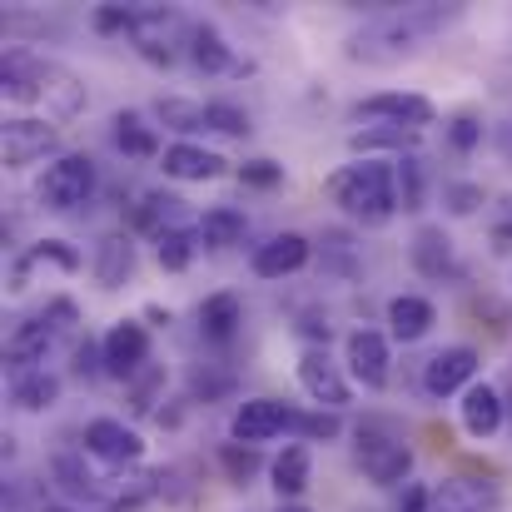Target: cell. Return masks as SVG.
<instances>
[{
	"mask_svg": "<svg viewBox=\"0 0 512 512\" xmlns=\"http://www.w3.org/2000/svg\"><path fill=\"white\" fill-rule=\"evenodd\" d=\"M294 433L309 438V443H334L343 433V423H339V413H329V408H319V413H294Z\"/></svg>",
	"mask_w": 512,
	"mask_h": 512,
	"instance_id": "36",
	"label": "cell"
},
{
	"mask_svg": "<svg viewBox=\"0 0 512 512\" xmlns=\"http://www.w3.org/2000/svg\"><path fill=\"white\" fill-rule=\"evenodd\" d=\"M503 493L493 483H473V478H448L433 493V512H498Z\"/></svg>",
	"mask_w": 512,
	"mask_h": 512,
	"instance_id": "21",
	"label": "cell"
},
{
	"mask_svg": "<svg viewBox=\"0 0 512 512\" xmlns=\"http://www.w3.org/2000/svg\"><path fill=\"white\" fill-rule=\"evenodd\" d=\"M155 120L165 130H179V135H194V130H209V105L199 100H184V95H165L155 105Z\"/></svg>",
	"mask_w": 512,
	"mask_h": 512,
	"instance_id": "33",
	"label": "cell"
},
{
	"mask_svg": "<svg viewBox=\"0 0 512 512\" xmlns=\"http://www.w3.org/2000/svg\"><path fill=\"white\" fill-rule=\"evenodd\" d=\"M160 170L170 174V179H184V184H204V179H219V174H224V160H219L214 150H204V145L179 140V145H165Z\"/></svg>",
	"mask_w": 512,
	"mask_h": 512,
	"instance_id": "19",
	"label": "cell"
},
{
	"mask_svg": "<svg viewBox=\"0 0 512 512\" xmlns=\"http://www.w3.org/2000/svg\"><path fill=\"white\" fill-rule=\"evenodd\" d=\"M299 383H304V393H309L319 408H329V413L348 408V378L339 373V363L329 358V348H309V353L299 358Z\"/></svg>",
	"mask_w": 512,
	"mask_h": 512,
	"instance_id": "14",
	"label": "cell"
},
{
	"mask_svg": "<svg viewBox=\"0 0 512 512\" xmlns=\"http://www.w3.org/2000/svg\"><path fill=\"white\" fill-rule=\"evenodd\" d=\"M343 358H348V373L363 383V388H383L388 383V339L378 329H353L343 343Z\"/></svg>",
	"mask_w": 512,
	"mask_h": 512,
	"instance_id": "15",
	"label": "cell"
},
{
	"mask_svg": "<svg viewBox=\"0 0 512 512\" xmlns=\"http://www.w3.org/2000/svg\"><path fill=\"white\" fill-rule=\"evenodd\" d=\"M398 512H433V488L408 483V488H403V498H398Z\"/></svg>",
	"mask_w": 512,
	"mask_h": 512,
	"instance_id": "42",
	"label": "cell"
},
{
	"mask_svg": "<svg viewBox=\"0 0 512 512\" xmlns=\"http://www.w3.org/2000/svg\"><path fill=\"white\" fill-rule=\"evenodd\" d=\"M488 244H493V254H503V259H508L512 254V219H498V224H493Z\"/></svg>",
	"mask_w": 512,
	"mask_h": 512,
	"instance_id": "43",
	"label": "cell"
},
{
	"mask_svg": "<svg viewBox=\"0 0 512 512\" xmlns=\"http://www.w3.org/2000/svg\"><path fill=\"white\" fill-rule=\"evenodd\" d=\"M244 229H249V219H244L239 209H229V204H219V209H204V214H199V224H194V234H199V249H209V254H224V249L244 244Z\"/></svg>",
	"mask_w": 512,
	"mask_h": 512,
	"instance_id": "24",
	"label": "cell"
},
{
	"mask_svg": "<svg viewBox=\"0 0 512 512\" xmlns=\"http://www.w3.org/2000/svg\"><path fill=\"white\" fill-rule=\"evenodd\" d=\"M10 403H15L20 413H45V408L60 403V378L45 373V368H35V373H25V378H10Z\"/></svg>",
	"mask_w": 512,
	"mask_h": 512,
	"instance_id": "30",
	"label": "cell"
},
{
	"mask_svg": "<svg viewBox=\"0 0 512 512\" xmlns=\"http://www.w3.org/2000/svg\"><path fill=\"white\" fill-rule=\"evenodd\" d=\"M75 304L70 299H55L50 309H40L35 319H25V324H15L10 329V339H5V368H10V378H25V373H35V363L50 353V343L60 339L65 329H75Z\"/></svg>",
	"mask_w": 512,
	"mask_h": 512,
	"instance_id": "4",
	"label": "cell"
},
{
	"mask_svg": "<svg viewBox=\"0 0 512 512\" xmlns=\"http://www.w3.org/2000/svg\"><path fill=\"white\" fill-rule=\"evenodd\" d=\"M279 512H309V508H299V503H284V508H279Z\"/></svg>",
	"mask_w": 512,
	"mask_h": 512,
	"instance_id": "45",
	"label": "cell"
},
{
	"mask_svg": "<svg viewBox=\"0 0 512 512\" xmlns=\"http://www.w3.org/2000/svg\"><path fill=\"white\" fill-rule=\"evenodd\" d=\"M239 324H244V309H239L234 294H209V299L199 304V334H204V339L229 343L239 334Z\"/></svg>",
	"mask_w": 512,
	"mask_h": 512,
	"instance_id": "28",
	"label": "cell"
},
{
	"mask_svg": "<svg viewBox=\"0 0 512 512\" xmlns=\"http://www.w3.org/2000/svg\"><path fill=\"white\" fill-rule=\"evenodd\" d=\"M433 324H438V309H433L423 294H398V299H388V334L398 343H418Z\"/></svg>",
	"mask_w": 512,
	"mask_h": 512,
	"instance_id": "23",
	"label": "cell"
},
{
	"mask_svg": "<svg viewBox=\"0 0 512 512\" xmlns=\"http://www.w3.org/2000/svg\"><path fill=\"white\" fill-rule=\"evenodd\" d=\"M85 453L110 468H130L145 458V438L120 418H95V423H85Z\"/></svg>",
	"mask_w": 512,
	"mask_h": 512,
	"instance_id": "12",
	"label": "cell"
},
{
	"mask_svg": "<svg viewBox=\"0 0 512 512\" xmlns=\"http://www.w3.org/2000/svg\"><path fill=\"white\" fill-rule=\"evenodd\" d=\"M358 468L368 483L378 488H408V473H413V448L403 443L398 428H388L383 418L373 423H358Z\"/></svg>",
	"mask_w": 512,
	"mask_h": 512,
	"instance_id": "5",
	"label": "cell"
},
{
	"mask_svg": "<svg viewBox=\"0 0 512 512\" xmlns=\"http://www.w3.org/2000/svg\"><path fill=\"white\" fill-rule=\"evenodd\" d=\"M448 20H458V5H398V10H383L373 25H363L358 35H348L343 55L358 60V65H398L408 60L433 30H443Z\"/></svg>",
	"mask_w": 512,
	"mask_h": 512,
	"instance_id": "1",
	"label": "cell"
},
{
	"mask_svg": "<svg viewBox=\"0 0 512 512\" xmlns=\"http://www.w3.org/2000/svg\"><path fill=\"white\" fill-rule=\"evenodd\" d=\"M408 254H413V269L423 279H453L458 274V254H453V239L443 234V224H423L413 234Z\"/></svg>",
	"mask_w": 512,
	"mask_h": 512,
	"instance_id": "17",
	"label": "cell"
},
{
	"mask_svg": "<svg viewBox=\"0 0 512 512\" xmlns=\"http://www.w3.org/2000/svg\"><path fill=\"white\" fill-rule=\"evenodd\" d=\"M458 418H463V433L493 438V433L503 428V418H508V398H503L498 388H488V383H473V388L463 393V403H458Z\"/></svg>",
	"mask_w": 512,
	"mask_h": 512,
	"instance_id": "18",
	"label": "cell"
},
{
	"mask_svg": "<svg viewBox=\"0 0 512 512\" xmlns=\"http://www.w3.org/2000/svg\"><path fill=\"white\" fill-rule=\"evenodd\" d=\"M194 254H199V234H189V229H174V224L155 234V259H160V269L184 274V269L194 264Z\"/></svg>",
	"mask_w": 512,
	"mask_h": 512,
	"instance_id": "34",
	"label": "cell"
},
{
	"mask_svg": "<svg viewBox=\"0 0 512 512\" xmlns=\"http://www.w3.org/2000/svg\"><path fill=\"white\" fill-rule=\"evenodd\" d=\"M75 373H80V378H85V383H90V378H100V373H105V348H100V343H80V348H75Z\"/></svg>",
	"mask_w": 512,
	"mask_h": 512,
	"instance_id": "41",
	"label": "cell"
},
{
	"mask_svg": "<svg viewBox=\"0 0 512 512\" xmlns=\"http://www.w3.org/2000/svg\"><path fill=\"white\" fill-rule=\"evenodd\" d=\"M40 204L55 214H75L80 204H90L95 194V160L90 155H60L50 170L40 174Z\"/></svg>",
	"mask_w": 512,
	"mask_h": 512,
	"instance_id": "6",
	"label": "cell"
},
{
	"mask_svg": "<svg viewBox=\"0 0 512 512\" xmlns=\"http://www.w3.org/2000/svg\"><path fill=\"white\" fill-rule=\"evenodd\" d=\"M219 463H224V473H229L234 488H249V478L259 473V448H249V443H224V448H219Z\"/></svg>",
	"mask_w": 512,
	"mask_h": 512,
	"instance_id": "35",
	"label": "cell"
},
{
	"mask_svg": "<svg viewBox=\"0 0 512 512\" xmlns=\"http://www.w3.org/2000/svg\"><path fill=\"white\" fill-rule=\"evenodd\" d=\"M353 120L358 125H403V130H423L438 120L433 100L428 95H413V90H383V95H368L353 105Z\"/></svg>",
	"mask_w": 512,
	"mask_h": 512,
	"instance_id": "7",
	"label": "cell"
},
{
	"mask_svg": "<svg viewBox=\"0 0 512 512\" xmlns=\"http://www.w3.org/2000/svg\"><path fill=\"white\" fill-rule=\"evenodd\" d=\"M209 130H219V135H229V140H244L254 125H249V115H244L239 105H229V100H209Z\"/></svg>",
	"mask_w": 512,
	"mask_h": 512,
	"instance_id": "37",
	"label": "cell"
},
{
	"mask_svg": "<svg viewBox=\"0 0 512 512\" xmlns=\"http://www.w3.org/2000/svg\"><path fill=\"white\" fill-rule=\"evenodd\" d=\"M115 145L130 155V160H160L165 150H160V135H155V125H145L135 110H120L115 120Z\"/></svg>",
	"mask_w": 512,
	"mask_h": 512,
	"instance_id": "29",
	"label": "cell"
},
{
	"mask_svg": "<svg viewBox=\"0 0 512 512\" xmlns=\"http://www.w3.org/2000/svg\"><path fill=\"white\" fill-rule=\"evenodd\" d=\"M45 264H55L60 274H75V269H80V254H75L65 239H45V244H35V249L15 264L10 289H25V284H30V274H35V269H45Z\"/></svg>",
	"mask_w": 512,
	"mask_h": 512,
	"instance_id": "26",
	"label": "cell"
},
{
	"mask_svg": "<svg viewBox=\"0 0 512 512\" xmlns=\"http://www.w3.org/2000/svg\"><path fill=\"white\" fill-rule=\"evenodd\" d=\"M55 150H60V130L45 125V120L15 115V120L0 125V160H5V170H25V165H35V160H45Z\"/></svg>",
	"mask_w": 512,
	"mask_h": 512,
	"instance_id": "8",
	"label": "cell"
},
{
	"mask_svg": "<svg viewBox=\"0 0 512 512\" xmlns=\"http://www.w3.org/2000/svg\"><path fill=\"white\" fill-rule=\"evenodd\" d=\"M100 348H105V373L130 383V378L150 363V329L135 324V319H120V324L100 339Z\"/></svg>",
	"mask_w": 512,
	"mask_h": 512,
	"instance_id": "13",
	"label": "cell"
},
{
	"mask_svg": "<svg viewBox=\"0 0 512 512\" xmlns=\"http://www.w3.org/2000/svg\"><path fill=\"white\" fill-rule=\"evenodd\" d=\"M418 135L423 130H403V125H363V130H353L348 135V150L353 155H373V150H413L418 145Z\"/></svg>",
	"mask_w": 512,
	"mask_h": 512,
	"instance_id": "32",
	"label": "cell"
},
{
	"mask_svg": "<svg viewBox=\"0 0 512 512\" xmlns=\"http://www.w3.org/2000/svg\"><path fill=\"white\" fill-rule=\"evenodd\" d=\"M0 80H5V95L10 100H40L60 120H70V115L85 110V85L70 70H60L55 60H40L30 50H10Z\"/></svg>",
	"mask_w": 512,
	"mask_h": 512,
	"instance_id": "2",
	"label": "cell"
},
{
	"mask_svg": "<svg viewBox=\"0 0 512 512\" xmlns=\"http://www.w3.org/2000/svg\"><path fill=\"white\" fill-rule=\"evenodd\" d=\"M309 254H314V244H309L304 234H274L269 244L254 249L249 269H254L259 279H284V274H299V269L309 264Z\"/></svg>",
	"mask_w": 512,
	"mask_h": 512,
	"instance_id": "16",
	"label": "cell"
},
{
	"mask_svg": "<svg viewBox=\"0 0 512 512\" xmlns=\"http://www.w3.org/2000/svg\"><path fill=\"white\" fill-rule=\"evenodd\" d=\"M189 60L204 70V75H229V70H244L239 60H234V50H229V40L214 30V25H194L189 30Z\"/></svg>",
	"mask_w": 512,
	"mask_h": 512,
	"instance_id": "25",
	"label": "cell"
},
{
	"mask_svg": "<svg viewBox=\"0 0 512 512\" xmlns=\"http://www.w3.org/2000/svg\"><path fill=\"white\" fill-rule=\"evenodd\" d=\"M478 368H483L478 348H468V343H458V348H438V353L423 363V388H428V398L468 393L473 378H478Z\"/></svg>",
	"mask_w": 512,
	"mask_h": 512,
	"instance_id": "10",
	"label": "cell"
},
{
	"mask_svg": "<svg viewBox=\"0 0 512 512\" xmlns=\"http://www.w3.org/2000/svg\"><path fill=\"white\" fill-rule=\"evenodd\" d=\"M50 478L60 483V493H65L70 503H105V498H110L105 478H95V473L85 468V458H75V453H55V458H50Z\"/></svg>",
	"mask_w": 512,
	"mask_h": 512,
	"instance_id": "20",
	"label": "cell"
},
{
	"mask_svg": "<svg viewBox=\"0 0 512 512\" xmlns=\"http://www.w3.org/2000/svg\"><path fill=\"white\" fill-rule=\"evenodd\" d=\"M284 428H294V408H284L279 398H249V403H239L234 418H229V443L259 448V443L279 438Z\"/></svg>",
	"mask_w": 512,
	"mask_h": 512,
	"instance_id": "11",
	"label": "cell"
},
{
	"mask_svg": "<svg viewBox=\"0 0 512 512\" xmlns=\"http://www.w3.org/2000/svg\"><path fill=\"white\" fill-rule=\"evenodd\" d=\"M329 199L339 204L348 219H358V224H368V229H383V224L398 214L393 165H383V160L343 165V170L329 179Z\"/></svg>",
	"mask_w": 512,
	"mask_h": 512,
	"instance_id": "3",
	"label": "cell"
},
{
	"mask_svg": "<svg viewBox=\"0 0 512 512\" xmlns=\"http://www.w3.org/2000/svg\"><path fill=\"white\" fill-rule=\"evenodd\" d=\"M239 179L254 184V189H274V184L284 179V170H279L274 160H249V165H239Z\"/></svg>",
	"mask_w": 512,
	"mask_h": 512,
	"instance_id": "40",
	"label": "cell"
},
{
	"mask_svg": "<svg viewBox=\"0 0 512 512\" xmlns=\"http://www.w3.org/2000/svg\"><path fill=\"white\" fill-rule=\"evenodd\" d=\"M189 30H194V25H184L179 10H135L130 40H135V50H140L145 60L174 65V45H179V40L189 45Z\"/></svg>",
	"mask_w": 512,
	"mask_h": 512,
	"instance_id": "9",
	"label": "cell"
},
{
	"mask_svg": "<svg viewBox=\"0 0 512 512\" xmlns=\"http://www.w3.org/2000/svg\"><path fill=\"white\" fill-rule=\"evenodd\" d=\"M40 512H70V508H40Z\"/></svg>",
	"mask_w": 512,
	"mask_h": 512,
	"instance_id": "46",
	"label": "cell"
},
{
	"mask_svg": "<svg viewBox=\"0 0 512 512\" xmlns=\"http://www.w3.org/2000/svg\"><path fill=\"white\" fill-rule=\"evenodd\" d=\"M95 279H100V289H125L135 279V239L130 234H105L95 244Z\"/></svg>",
	"mask_w": 512,
	"mask_h": 512,
	"instance_id": "22",
	"label": "cell"
},
{
	"mask_svg": "<svg viewBox=\"0 0 512 512\" xmlns=\"http://www.w3.org/2000/svg\"><path fill=\"white\" fill-rule=\"evenodd\" d=\"M309 473H314V458L304 443H289L274 463H269V478H274V493L279 498H299L309 488Z\"/></svg>",
	"mask_w": 512,
	"mask_h": 512,
	"instance_id": "27",
	"label": "cell"
},
{
	"mask_svg": "<svg viewBox=\"0 0 512 512\" xmlns=\"http://www.w3.org/2000/svg\"><path fill=\"white\" fill-rule=\"evenodd\" d=\"M478 140H483V120H478V115H458V120L448 125V145H453V150L468 155Z\"/></svg>",
	"mask_w": 512,
	"mask_h": 512,
	"instance_id": "39",
	"label": "cell"
},
{
	"mask_svg": "<svg viewBox=\"0 0 512 512\" xmlns=\"http://www.w3.org/2000/svg\"><path fill=\"white\" fill-rule=\"evenodd\" d=\"M498 150H503V160L512 165V120L503 125V130H498Z\"/></svg>",
	"mask_w": 512,
	"mask_h": 512,
	"instance_id": "44",
	"label": "cell"
},
{
	"mask_svg": "<svg viewBox=\"0 0 512 512\" xmlns=\"http://www.w3.org/2000/svg\"><path fill=\"white\" fill-rule=\"evenodd\" d=\"M443 204H448V214H473L483 204V189L468 179H453V184H443Z\"/></svg>",
	"mask_w": 512,
	"mask_h": 512,
	"instance_id": "38",
	"label": "cell"
},
{
	"mask_svg": "<svg viewBox=\"0 0 512 512\" xmlns=\"http://www.w3.org/2000/svg\"><path fill=\"white\" fill-rule=\"evenodd\" d=\"M393 184H398V209L418 214L428 204V165L418 155H398L393 160Z\"/></svg>",
	"mask_w": 512,
	"mask_h": 512,
	"instance_id": "31",
	"label": "cell"
}]
</instances>
